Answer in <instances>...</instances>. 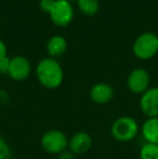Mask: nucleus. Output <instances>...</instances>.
I'll use <instances>...</instances> for the list:
<instances>
[{
  "mask_svg": "<svg viewBox=\"0 0 158 159\" xmlns=\"http://www.w3.org/2000/svg\"><path fill=\"white\" fill-rule=\"evenodd\" d=\"M140 159H158V144L144 143L140 149Z\"/></svg>",
  "mask_w": 158,
  "mask_h": 159,
  "instance_id": "nucleus-14",
  "label": "nucleus"
},
{
  "mask_svg": "<svg viewBox=\"0 0 158 159\" xmlns=\"http://www.w3.org/2000/svg\"><path fill=\"white\" fill-rule=\"evenodd\" d=\"M36 76L42 87L47 89H56L63 82L64 71L61 64L55 59L44 57L37 64Z\"/></svg>",
  "mask_w": 158,
  "mask_h": 159,
  "instance_id": "nucleus-1",
  "label": "nucleus"
},
{
  "mask_svg": "<svg viewBox=\"0 0 158 159\" xmlns=\"http://www.w3.org/2000/svg\"><path fill=\"white\" fill-rule=\"evenodd\" d=\"M140 127L138 121L130 116H121L113 122L111 127L112 136L118 142L127 143L134 140L139 134Z\"/></svg>",
  "mask_w": 158,
  "mask_h": 159,
  "instance_id": "nucleus-2",
  "label": "nucleus"
},
{
  "mask_svg": "<svg viewBox=\"0 0 158 159\" xmlns=\"http://www.w3.org/2000/svg\"><path fill=\"white\" fill-rule=\"evenodd\" d=\"M140 108L147 118L158 117V87L148 88L141 94Z\"/></svg>",
  "mask_w": 158,
  "mask_h": 159,
  "instance_id": "nucleus-8",
  "label": "nucleus"
},
{
  "mask_svg": "<svg viewBox=\"0 0 158 159\" xmlns=\"http://www.w3.org/2000/svg\"><path fill=\"white\" fill-rule=\"evenodd\" d=\"M40 144L44 152L59 155L68 148V138L61 130L52 129L42 134Z\"/></svg>",
  "mask_w": 158,
  "mask_h": 159,
  "instance_id": "nucleus-4",
  "label": "nucleus"
},
{
  "mask_svg": "<svg viewBox=\"0 0 158 159\" xmlns=\"http://www.w3.org/2000/svg\"><path fill=\"white\" fill-rule=\"evenodd\" d=\"M90 98L95 104H107L114 98V89L111 84L105 82L95 84L90 90Z\"/></svg>",
  "mask_w": 158,
  "mask_h": 159,
  "instance_id": "nucleus-10",
  "label": "nucleus"
},
{
  "mask_svg": "<svg viewBox=\"0 0 158 159\" xmlns=\"http://www.w3.org/2000/svg\"><path fill=\"white\" fill-rule=\"evenodd\" d=\"M92 146V138L86 131H78L68 139V151L75 155L86 154Z\"/></svg>",
  "mask_w": 158,
  "mask_h": 159,
  "instance_id": "nucleus-9",
  "label": "nucleus"
},
{
  "mask_svg": "<svg viewBox=\"0 0 158 159\" xmlns=\"http://www.w3.org/2000/svg\"><path fill=\"white\" fill-rule=\"evenodd\" d=\"M32 71V64L27 57L23 55L13 57L10 61L8 76L14 81H23L27 79Z\"/></svg>",
  "mask_w": 158,
  "mask_h": 159,
  "instance_id": "nucleus-7",
  "label": "nucleus"
},
{
  "mask_svg": "<svg viewBox=\"0 0 158 159\" xmlns=\"http://www.w3.org/2000/svg\"><path fill=\"white\" fill-rule=\"evenodd\" d=\"M67 50V41L64 37L59 35L52 36L48 40L47 43V51H48L50 57H59L63 55Z\"/></svg>",
  "mask_w": 158,
  "mask_h": 159,
  "instance_id": "nucleus-12",
  "label": "nucleus"
},
{
  "mask_svg": "<svg viewBox=\"0 0 158 159\" xmlns=\"http://www.w3.org/2000/svg\"><path fill=\"white\" fill-rule=\"evenodd\" d=\"M54 1L55 0H40L39 7H40V9H41V11H43V12H46V13H49L51 8H52L53 3H54Z\"/></svg>",
  "mask_w": 158,
  "mask_h": 159,
  "instance_id": "nucleus-17",
  "label": "nucleus"
},
{
  "mask_svg": "<svg viewBox=\"0 0 158 159\" xmlns=\"http://www.w3.org/2000/svg\"><path fill=\"white\" fill-rule=\"evenodd\" d=\"M150 73L144 68L133 69L127 78V87L134 94H143L150 88Z\"/></svg>",
  "mask_w": 158,
  "mask_h": 159,
  "instance_id": "nucleus-6",
  "label": "nucleus"
},
{
  "mask_svg": "<svg viewBox=\"0 0 158 159\" xmlns=\"http://www.w3.org/2000/svg\"><path fill=\"white\" fill-rule=\"evenodd\" d=\"M57 159H76V155L73 154L70 151H68V149H66L63 153L57 155Z\"/></svg>",
  "mask_w": 158,
  "mask_h": 159,
  "instance_id": "nucleus-18",
  "label": "nucleus"
},
{
  "mask_svg": "<svg viewBox=\"0 0 158 159\" xmlns=\"http://www.w3.org/2000/svg\"><path fill=\"white\" fill-rule=\"evenodd\" d=\"M53 24L60 27H65L74 19V9L68 0H55L48 13Z\"/></svg>",
  "mask_w": 158,
  "mask_h": 159,
  "instance_id": "nucleus-5",
  "label": "nucleus"
},
{
  "mask_svg": "<svg viewBox=\"0 0 158 159\" xmlns=\"http://www.w3.org/2000/svg\"><path fill=\"white\" fill-rule=\"evenodd\" d=\"M133 54L139 60H151L158 53V36L154 33H143L133 42Z\"/></svg>",
  "mask_w": 158,
  "mask_h": 159,
  "instance_id": "nucleus-3",
  "label": "nucleus"
},
{
  "mask_svg": "<svg viewBox=\"0 0 158 159\" xmlns=\"http://www.w3.org/2000/svg\"><path fill=\"white\" fill-rule=\"evenodd\" d=\"M141 133L146 143L158 144V117L147 118L142 125Z\"/></svg>",
  "mask_w": 158,
  "mask_h": 159,
  "instance_id": "nucleus-11",
  "label": "nucleus"
},
{
  "mask_svg": "<svg viewBox=\"0 0 158 159\" xmlns=\"http://www.w3.org/2000/svg\"><path fill=\"white\" fill-rule=\"evenodd\" d=\"M10 61H11V59L9 57H6L0 60V74H2V75H8L9 67H10Z\"/></svg>",
  "mask_w": 158,
  "mask_h": 159,
  "instance_id": "nucleus-16",
  "label": "nucleus"
},
{
  "mask_svg": "<svg viewBox=\"0 0 158 159\" xmlns=\"http://www.w3.org/2000/svg\"><path fill=\"white\" fill-rule=\"evenodd\" d=\"M0 159H12V151L3 138L0 136Z\"/></svg>",
  "mask_w": 158,
  "mask_h": 159,
  "instance_id": "nucleus-15",
  "label": "nucleus"
},
{
  "mask_svg": "<svg viewBox=\"0 0 158 159\" xmlns=\"http://www.w3.org/2000/svg\"><path fill=\"white\" fill-rule=\"evenodd\" d=\"M6 57H8V55H7V46H6V43L0 39V60Z\"/></svg>",
  "mask_w": 158,
  "mask_h": 159,
  "instance_id": "nucleus-19",
  "label": "nucleus"
},
{
  "mask_svg": "<svg viewBox=\"0 0 158 159\" xmlns=\"http://www.w3.org/2000/svg\"><path fill=\"white\" fill-rule=\"evenodd\" d=\"M79 10L81 13L88 16H93L97 14L100 8V3L97 0H77Z\"/></svg>",
  "mask_w": 158,
  "mask_h": 159,
  "instance_id": "nucleus-13",
  "label": "nucleus"
}]
</instances>
